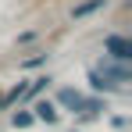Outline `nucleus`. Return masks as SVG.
Here are the masks:
<instances>
[{
  "label": "nucleus",
  "mask_w": 132,
  "mask_h": 132,
  "mask_svg": "<svg viewBox=\"0 0 132 132\" xmlns=\"http://www.w3.org/2000/svg\"><path fill=\"white\" fill-rule=\"evenodd\" d=\"M93 71H96V75H104L114 89L121 86V82H129V79H132L129 64H118V61H100V68H93Z\"/></svg>",
  "instance_id": "f257e3e1"
},
{
  "label": "nucleus",
  "mask_w": 132,
  "mask_h": 132,
  "mask_svg": "<svg viewBox=\"0 0 132 132\" xmlns=\"http://www.w3.org/2000/svg\"><path fill=\"white\" fill-rule=\"evenodd\" d=\"M104 50H107L118 64H129V57H132V39H125V36H107V39H104Z\"/></svg>",
  "instance_id": "f03ea898"
},
{
  "label": "nucleus",
  "mask_w": 132,
  "mask_h": 132,
  "mask_svg": "<svg viewBox=\"0 0 132 132\" xmlns=\"http://www.w3.org/2000/svg\"><path fill=\"white\" fill-rule=\"evenodd\" d=\"M57 100H61V104H64V107H71V111H79L82 107V100H86V96H82V93H79V89H57Z\"/></svg>",
  "instance_id": "7ed1b4c3"
},
{
  "label": "nucleus",
  "mask_w": 132,
  "mask_h": 132,
  "mask_svg": "<svg viewBox=\"0 0 132 132\" xmlns=\"http://www.w3.org/2000/svg\"><path fill=\"white\" fill-rule=\"evenodd\" d=\"M32 118H39V121H50V125H54V121H57V107H54L50 100H39V104H36V114H32Z\"/></svg>",
  "instance_id": "20e7f679"
},
{
  "label": "nucleus",
  "mask_w": 132,
  "mask_h": 132,
  "mask_svg": "<svg viewBox=\"0 0 132 132\" xmlns=\"http://www.w3.org/2000/svg\"><path fill=\"white\" fill-rule=\"evenodd\" d=\"M104 4H107V0H86V4H79L71 14H75V18H86V14H93V11H100Z\"/></svg>",
  "instance_id": "39448f33"
},
{
  "label": "nucleus",
  "mask_w": 132,
  "mask_h": 132,
  "mask_svg": "<svg viewBox=\"0 0 132 132\" xmlns=\"http://www.w3.org/2000/svg\"><path fill=\"white\" fill-rule=\"evenodd\" d=\"M89 86L96 89V93H111V89H114L107 79H104V75H96V71H89Z\"/></svg>",
  "instance_id": "423d86ee"
},
{
  "label": "nucleus",
  "mask_w": 132,
  "mask_h": 132,
  "mask_svg": "<svg viewBox=\"0 0 132 132\" xmlns=\"http://www.w3.org/2000/svg\"><path fill=\"white\" fill-rule=\"evenodd\" d=\"M14 125H18V129H25V125H32V114H29V111H22V114H14Z\"/></svg>",
  "instance_id": "0eeeda50"
},
{
  "label": "nucleus",
  "mask_w": 132,
  "mask_h": 132,
  "mask_svg": "<svg viewBox=\"0 0 132 132\" xmlns=\"http://www.w3.org/2000/svg\"><path fill=\"white\" fill-rule=\"evenodd\" d=\"M43 61H46V57L39 54V57H29V61H22V68H36V64H43Z\"/></svg>",
  "instance_id": "6e6552de"
}]
</instances>
